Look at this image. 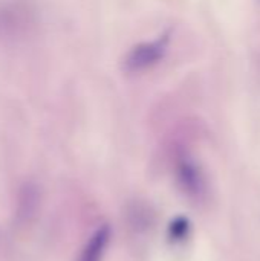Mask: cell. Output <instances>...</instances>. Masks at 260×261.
Segmentation results:
<instances>
[{
  "mask_svg": "<svg viewBox=\"0 0 260 261\" xmlns=\"http://www.w3.org/2000/svg\"><path fill=\"white\" fill-rule=\"evenodd\" d=\"M185 232H187V222L184 220V219H178L173 225H172V234H173V237L175 239H184V236H185Z\"/></svg>",
  "mask_w": 260,
  "mask_h": 261,
  "instance_id": "obj_4",
  "label": "cell"
},
{
  "mask_svg": "<svg viewBox=\"0 0 260 261\" xmlns=\"http://www.w3.org/2000/svg\"><path fill=\"white\" fill-rule=\"evenodd\" d=\"M169 44L170 32H164L150 41H141L135 44L124 55L123 69L127 73H141L155 67L166 57Z\"/></svg>",
  "mask_w": 260,
  "mask_h": 261,
  "instance_id": "obj_1",
  "label": "cell"
},
{
  "mask_svg": "<svg viewBox=\"0 0 260 261\" xmlns=\"http://www.w3.org/2000/svg\"><path fill=\"white\" fill-rule=\"evenodd\" d=\"M110 239V228L107 225H103L101 228H98L92 237L89 239V242L86 243L80 260L78 261H101L103 255L106 252L107 243Z\"/></svg>",
  "mask_w": 260,
  "mask_h": 261,
  "instance_id": "obj_3",
  "label": "cell"
},
{
  "mask_svg": "<svg viewBox=\"0 0 260 261\" xmlns=\"http://www.w3.org/2000/svg\"><path fill=\"white\" fill-rule=\"evenodd\" d=\"M176 174L181 188L193 199H202L207 191L205 177L201 167L188 156H181L176 162Z\"/></svg>",
  "mask_w": 260,
  "mask_h": 261,
  "instance_id": "obj_2",
  "label": "cell"
}]
</instances>
